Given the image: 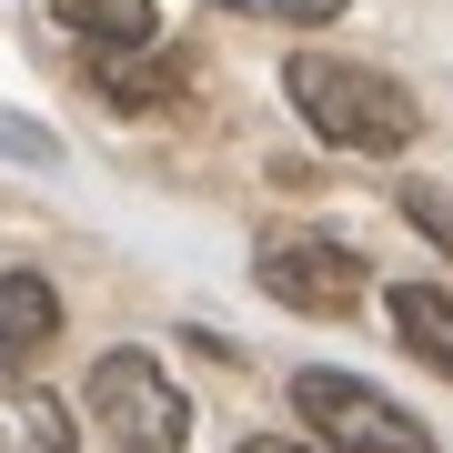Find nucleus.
Returning <instances> with one entry per match:
<instances>
[{
  "mask_svg": "<svg viewBox=\"0 0 453 453\" xmlns=\"http://www.w3.org/2000/svg\"><path fill=\"white\" fill-rule=\"evenodd\" d=\"M91 423L111 453H181L192 443V403H181V383L151 353H101L91 363Z\"/></svg>",
  "mask_w": 453,
  "mask_h": 453,
  "instance_id": "2",
  "label": "nucleus"
},
{
  "mask_svg": "<svg viewBox=\"0 0 453 453\" xmlns=\"http://www.w3.org/2000/svg\"><path fill=\"white\" fill-rule=\"evenodd\" d=\"M50 11H61L91 50H131V41H151V0H50Z\"/></svg>",
  "mask_w": 453,
  "mask_h": 453,
  "instance_id": "9",
  "label": "nucleus"
},
{
  "mask_svg": "<svg viewBox=\"0 0 453 453\" xmlns=\"http://www.w3.org/2000/svg\"><path fill=\"white\" fill-rule=\"evenodd\" d=\"M282 91H292V111H303L312 131H323L333 151H413V131H423V101L393 81V71H372V61H333V50H303V61L282 71Z\"/></svg>",
  "mask_w": 453,
  "mask_h": 453,
  "instance_id": "1",
  "label": "nucleus"
},
{
  "mask_svg": "<svg viewBox=\"0 0 453 453\" xmlns=\"http://www.w3.org/2000/svg\"><path fill=\"white\" fill-rule=\"evenodd\" d=\"M252 273H262V292H273L282 312H312V323H342V312L363 303V262L342 242H323V232H273Z\"/></svg>",
  "mask_w": 453,
  "mask_h": 453,
  "instance_id": "4",
  "label": "nucleus"
},
{
  "mask_svg": "<svg viewBox=\"0 0 453 453\" xmlns=\"http://www.w3.org/2000/svg\"><path fill=\"white\" fill-rule=\"evenodd\" d=\"M292 413H303L333 453H434V434H423L393 393L353 383V372H292Z\"/></svg>",
  "mask_w": 453,
  "mask_h": 453,
  "instance_id": "3",
  "label": "nucleus"
},
{
  "mask_svg": "<svg viewBox=\"0 0 453 453\" xmlns=\"http://www.w3.org/2000/svg\"><path fill=\"white\" fill-rule=\"evenodd\" d=\"M232 11H252V20H292V31H312V20H342V0H232Z\"/></svg>",
  "mask_w": 453,
  "mask_h": 453,
  "instance_id": "11",
  "label": "nucleus"
},
{
  "mask_svg": "<svg viewBox=\"0 0 453 453\" xmlns=\"http://www.w3.org/2000/svg\"><path fill=\"white\" fill-rule=\"evenodd\" d=\"M61 333V292L41 273H0V353H41Z\"/></svg>",
  "mask_w": 453,
  "mask_h": 453,
  "instance_id": "8",
  "label": "nucleus"
},
{
  "mask_svg": "<svg viewBox=\"0 0 453 453\" xmlns=\"http://www.w3.org/2000/svg\"><path fill=\"white\" fill-rule=\"evenodd\" d=\"M91 81L111 91L121 111H172L192 71H181V61H172L162 41H131V50H91Z\"/></svg>",
  "mask_w": 453,
  "mask_h": 453,
  "instance_id": "5",
  "label": "nucleus"
},
{
  "mask_svg": "<svg viewBox=\"0 0 453 453\" xmlns=\"http://www.w3.org/2000/svg\"><path fill=\"white\" fill-rule=\"evenodd\" d=\"M0 453H71V413H61V393L31 383L20 363H0Z\"/></svg>",
  "mask_w": 453,
  "mask_h": 453,
  "instance_id": "6",
  "label": "nucleus"
},
{
  "mask_svg": "<svg viewBox=\"0 0 453 453\" xmlns=\"http://www.w3.org/2000/svg\"><path fill=\"white\" fill-rule=\"evenodd\" d=\"M403 211H413V232H434V242L453 252V192H434V181H413V192H403Z\"/></svg>",
  "mask_w": 453,
  "mask_h": 453,
  "instance_id": "10",
  "label": "nucleus"
},
{
  "mask_svg": "<svg viewBox=\"0 0 453 453\" xmlns=\"http://www.w3.org/2000/svg\"><path fill=\"white\" fill-rule=\"evenodd\" d=\"M393 333H403L413 363L453 372V292L443 282H393Z\"/></svg>",
  "mask_w": 453,
  "mask_h": 453,
  "instance_id": "7",
  "label": "nucleus"
},
{
  "mask_svg": "<svg viewBox=\"0 0 453 453\" xmlns=\"http://www.w3.org/2000/svg\"><path fill=\"white\" fill-rule=\"evenodd\" d=\"M242 453H303V443H282V434H252V443H242Z\"/></svg>",
  "mask_w": 453,
  "mask_h": 453,
  "instance_id": "12",
  "label": "nucleus"
}]
</instances>
